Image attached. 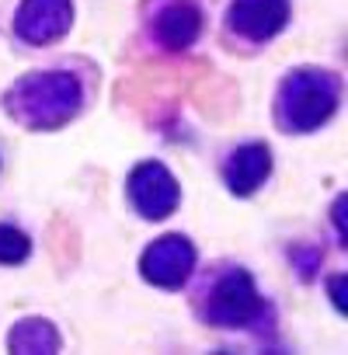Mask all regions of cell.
<instances>
[{
  "label": "cell",
  "instance_id": "cell-1",
  "mask_svg": "<svg viewBox=\"0 0 348 355\" xmlns=\"http://www.w3.org/2000/svg\"><path fill=\"white\" fill-rule=\"evenodd\" d=\"M8 108L32 129H56L80 108V84L70 73H32L11 87Z\"/></svg>",
  "mask_w": 348,
  "mask_h": 355
},
{
  "label": "cell",
  "instance_id": "cell-2",
  "mask_svg": "<svg viewBox=\"0 0 348 355\" xmlns=\"http://www.w3.org/2000/svg\"><path fill=\"white\" fill-rule=\"evenodd\" d=\"M338 108V80L324 70H299L282 80L279 91V115L289 129L310 132L331 119Z\"/></svg>",
  "mask_w": 348,
  "mask_h": 355
},
{
  "label": "cell",
  "instance_id": "cell-3",
  "mask_svg": "<svg viewBox=\"0 0 348 355\" xmlns=\"http://www.w3.org/2000/svg\"><path fill=\"white\" fill-rule=\"evenodd\" d=\"M192 265H195V248H192L182 234H167V237L153 241V244L143 251V261H139L146 282L164 286V289L182 286V282L189 279Z\"/></svg>",
  "mask_w": 348,
  "mask_h": 355
},
{
  "label": "cell",
  "instance_id": "cell-4",
  "mask_svg": "<svg viewBox=\"0 0 348 355\" xmlns=\"http://www.w3.org/2000/svg\"><path fill=\"white\" fill-rule=\"evenodd\" d=\"M258 310H261V300H258V289H254L247 272L223 275L209 296V320L220 327L247 324L251 317H258Z\"/></svg>",
  "mask_w": 348,
  "mask_h": 355
},
{
  "label": "cell",
  "instance_id": "cell-5",
  "mask_svg": "<svg viewBox=\"0 0 348 355\" xmlns=\"http://www.w3.org/2000/svg\"><path fill=\"white\" fill-rule=\"evenodd\" d=\"M129 196L136 202V209L150 220H164L167 213H174L178 206V182L171 178V171L157 160L139 164L129 178Z\"/></svg>",
  "mask_w": 348,
  "mask_h": 355
},
{
  "label": "cell",
  "instance_id": "cell-6",
  "mask_svg": "<svg viewBox=\"0 0 348 355\" xmlns=\"http://www.w3.org/2000/svg\"><path fill=\"white\" fill-rule=\"evenodd\" d=\"M70 0H25L15 18V32L25 42H53L70 28Z\"/></svg>",
  "mask_w": 348,
  "mask_h": 355
},
{
  "label": "cell",
  "instance_id": "cell-7",
  "mask_svg": "<svg viewBox=\"0 0 348 355\" xmlns=\"http://www.w3.org/2000/svg\"><path fill=\"white\" fill-rule=\"evenodd\" d=\"M286 18H289V0H234L230 8V25L254 42L282 32Z\"/></svg>",
  "mask_w": 348,
  "mask_h": 355
},
{
  "label": "cell",
  "instance_id": "cell-8",
  "mask_svg": "<svg viewBox=\"0 0 348 355\" xmlns=\"http://www.w3.org/2000/svg\"><path fill=\"white\" fill-rule=\"evenodd\" d=\"M199 28H202V15H199V8L192 4V0H171L153 21V32L167 49L192 46L199 39Z\"/></svg>",
  "mask_w": 348,
  "mask_h": 355
},
{
  "label": "cell",
  "instance_id": "cell-9",
  "mask_svg": "<svg viewBox=\"0 0 348 355\" xmlns=\"http://www.w3.org/2000/svg\"><path fill=\"white\" fill-rule=\"evenodd\" d=\"M268 171H272V153H268V146H261V143H247V146H241L234 157H230V164H227V185H230V192H237V196H251L265 178H268Z\"/></svg>",
  "mask_w": 348,
  "mask_h": 355
},
{
  "label": "cell",
  "instance_id": "cell-10",
  "mask_svg": "<svg viewBox=\"0 0 348 355\" xmlns=\"http://www.w3.org/2000/svg\"><path fill=\"white\" fill-rule=\"evenodd\" d=\"M11 352H21V355H35V352H56L60 348V334L49 320H21L11 338H8Z\"/></svg>",
  "mask_w": 348,
  "mask_h": 355
},
{
  "label": "cell",
  "instance_id": "cell-11",
  "mask_svg": "<svg viewBox=\"0 0 348 355\" xmlns=\"http://www.w3.org/2000/svg\"><path fill=\"white\" fill-rule=\"evenodd\" d=\"M28 237L21 234V230H15V227H0V261L4 265H18V261H25L28 258Z\"/></svg>",
  "mask_w": 348,
  "mask_h": 355
},
{
  "label": "cell",
  "instance_id": "cell-12",
  "mask_svg": "<svg viewBox=\"0 0 348 355\" xmlns=\"http://www.w3.org/2000/svg\"><path fill=\"white\" fill-rule=\"evenodd\" d=\"M341 286H345V279H341V275H338V279H331V293H334V303H338V310L345 306V303H341Z\"/></svg>",
  "mask_w": 348,
  "mask_h": 355
}]
</instances>
